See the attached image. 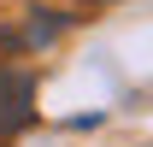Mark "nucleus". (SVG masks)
Segmentation results:
<instances>
[{
    "label": "nucleus",
    "instance_id": "nucleus-1",
    "mask_svg": "<svg viewBox=\"0 0 153 147\" xmlns=\"http://www.w3.org/2000/svg\"><path fill=\"white\" fill-rule=\"evenodd\" d=\"M30 118H36V76L18 65H0V141L18 135Z\"/></svg>",
    "mask_w": 153,
    "mask_h": 147
},
{
    "label": "nucleus",
    "instance_id": "nucleus-2",
    "mask_svg": "<svg viewBox=\"0 0 153 147\" xmlns=\"http://www.w3.org/2000/svg\"><path fill=\"white\" fill-rule=\"evenodd\" d=\"M76 6H112V0H76Z\"/></svg>",
    "mask_w": 153,
    "mask_h": 147
}]
</instances>
